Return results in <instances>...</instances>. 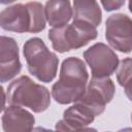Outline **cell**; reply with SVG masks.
<instances>
[{
	"mask_svg": "<svg viewBox=\"0 0 132 132\" xmlns=\"http://www.w3.org/2000/svg\"><path fill=\"white\" fill-rule=\"evenodd\" d=\"M6 99L9 104L28 107L36 113L46 110L51 104L48 89L36 84L27 75H22L10 82Z\"/></svg>",
	"mask_w": 132,
	"mask_h": 132,
	"instance_id": "obj_2",
	"label": "cell"
},
{
	"mask_svg": "<svg viewBox=\"0 0 132 132\" xmlns=\"http://www.w3.org/2000/svg\"><path fill=\"white\" fill-rule=\"evenodd\" d=\"M73 20L84 21L98 27L102 21V12L97 0H73Z\"/></svg>",
	"mask_w": 132,
	"mask_h": 132,
	"instance_id": "obj_13",
	"label": "cell"
},
{
	"mask_svg": "<svg viewBox=\"0 0 132 132\" xmlns=\"http://www.w3.org/2000/svg\"><path fill=\"white\" fill-rule=\"evenodd\" d=\"M28 70L41 82H51L57 75L59 59L38 37L28 39L23 46Z\"/></svg>",
	"mask_w": 132,
	"mask_h": 132,
	"instance_id": "obj_3",
	"label": "cell"
},
{
	"mask_svg": "<svg viewBox=\"0 0 132 132\" xmlns=\"http://www.w3.org/2000/svg\"><path fill=\"white\" fill-rule=\"evenodd\" d=\"M1 121L5 132L31 131L35 124V118L30 111L12 104L4 107Z\"/></svg>",
	"mask_w": 132,
	"mask_h": 132,
	"instance_id": "obj_11",
	"label": "cell"
},
{
	"mask_svg": "<svg viewBox=\"0 0 132 132\" xmlns=\"http://www.w3.org/2000/svg\"><path fill=\"white\" fill-rule=\"evenodd\" d=\"M95 114L87 106L79 102H74L68 107L64 113L63 119L56 124V130H86L95 119Z\"/></svg>",
	"mask_w": 132,
	"mask_h": 132,
	"instance_id": "obj_10",
	"label": "cell"
},
{
	"mask_svg": "<svg viewBox=\"0 0 132 132\" xmlns=\"http://www.w3.org/2000/svg\"><path fill=\"white\" fill-rule=\"evenodd\" d=\"M84 58L91 68L93 77H108L119 66V57L106 44L97 42L84 52Z\"/></svg>",
	"mask_w": 132,
	"mask_h": 132,
	"instance_id": "obj_6",
	"label": "cell"
},
{
	"mask_svg": "<svg viewBox=\"0 0 132 132\" xmlns=\"http://www.w3.org/2000/svg\"><path fill=\"white\" fill-rule=\"evenodd\" d=\"M114 92L116 87L109 76L93 77L88 84L85 94L76 102L87 106L95 116H99L105 110L106 104L112 100Z\"/></svg>",
	"mask_w": 132,
	"mask_h": 132,
	"instance_id": "obj_5",
	"label": "cell"
},
{
	"mask_svg": "<svg viewBox=\"0 0 132 132\" xmlns=\"http://www.w3.org/2000/svg\"><path fill=\"white\" fill-rule=\"evenodd\" d=\"M128 7H129V10H130V12L132 13V0H129V4H128Z\"/></svg>",
	"mask_w": 132,
	"mask_h": 132,
	"instance_id": "obj_18",
	"label": "cell"
},
{
	"mask_svg": "<svg viewBox=\"0 0 132 132\" xmlns=\"http://www.w3.org/2000/svg\"><path fill=\"white\" fill-rule=\"evenodd\" d=\"M46 22L53 28L62 27L73 16V8L69 0H47L44 6Z\"/></svg>",
	"mask_w": 132,
	"mask_h": 132,
	"instance_id": "obj_12",
	"label": "cell"
},
{
	"mask_svg": "<svg viewBox=\"0 0 132 132\" xmlns=\"http://www.w3.org/2000/svg\"><path fill=\"white\" fill-rule=\"evenodd\" d=\"M97 35L98 32L94 25L78 20H73L71 24L52 28L48 31L52 46L58 53L80 48L94 40Z\"/></svg>",
	"mask_w": 132,
	"mask_h": 132,
	"instance_id": "obj_4",
	"label": "cell"
},
{
	"mask_svg": "<svg viewBox=\"0 0 132 132\" xmlns=\"http://www.w3.org/2000/svg\"><path fill=\"white\" fill-rule=\"evenodd\" d=\"M105 38L121 53L132 52V20L124 13H114L105 23Z\"/></svg>",
	"mask_w": 132,
	"mask_h": 132,
	"instance_id": "obj_7",
	"label": "cell"
},
{
	"mask_svg": "<svg viewBox=\"0 0 132 132\" xmlns=\"http://www.w3.org/2000/svg\"><path fill=\"white\" fill-rule=\"evenodd\" d=\"M22 69L16 41L8 36L0 39V81L6 82L16 76Z\"/></svg>",
	"mask_w": 132,
	"mask_h": 132,
	"instance_id": "obj_8",
	"label": "cell"
},
{
	"mask_svg": "<svg viewBox=\"0 0 132 132\" xmlns=\"http://www.w3.org/2000/svg\"><path fill=\"white\" fill-rule=\"evenodd\" d=\"M103 8L106 11H113L120 9L124 4L126 0H100Z\"/></svg>",
	"mask_w": 132,
	"mask_h": 132,
	"instance_id": "obj_15",
	"label": "cell"
},
{
	"mask_svg": "<svg viewBox=\"0 0 132 132\" xmlns=\"http://www.w3.org/2000/svg\"><path fill=\"white\" fill-rule=\"evenodd\" d=\"M124 89H125V94H126V96L128 97V99H129L130 101H132V80H131L129 84H127V85L124 87Z\"/></svg>",
	"mask_w": 132,
	"mask_h": 132,
	"instance_id": "obj_16",
	"label": "cell"
},
{
	"mask_svg": "<svg viewBox=\"0 0 132 132\" xmlns=\"http://www.w3.org/2000/svg\"><path fill=\"white\" fill-rule=\"evenodd\" d=\"M88 79L85 62L76 57L66 58L62 62L59 79L52 87V96L59 104L76 102L85 94Z\"/></svg>",
	"mask_w": 132,
	"mask_h": 132,
	"instance_id": "obj_1",
	"label": "cell"
},
{
	"mask_svg": "<svg viewBox=\"0 0 132 132\" xmlns=\"http://www.w3.org/2000/svg\"><path fill=\"white\" fill-rule=\"evenodd\" d=\"M131 121H132V113H131Z\"/></svg>",
	"mask_w": 132,
	"mask_h": 132,
	"instance_id": "obj_19",
	"label": "cell"
},
{
	"mask_svg": "<svg viewBox=\"0 0 132 132\" xmlns=\"http://www.w3.org/2000/svg\"><path fill=\"white\" fill-rule=\"evenodd\" d=\"M117 80L122 87H125L132 80V58H125L119 63Z\"/></svg>",
	"mask_w": 132,
	"mask_h": 132,
	"instance_id": "obj_14",
	"label": "cell"
},
{
	"mask_svg": "<svg viewBox=\"0 0 132 132\" xmlns=\"http://www.w3.org/2000/svg\"><path fill=\"white\" fill-rule=\"evenodd\" d=\"M15 0H1V3L2 4H9V3H12Z\"/></svg>",
	"mask_w": 132,
	"mask_h": 132,
	"instance_id": "obj_17",
	"label": "cell"
},
{
	"mask_svg": "<svg viewBox=\"0 0 132 132\" xmlns=\"http://www.w3.org/2000/svg\"><path fill=\"white\" fill-rule=\"evenodd\" d=\"M31 24V13L27 4H13L4 8L0 13V25L5 31L30 33Z\"/></svg>",
	"mask_w": 132,
	"mask_h": 132,
	"instance_id": "obj_9",
	"label": "cell"
}]
</instances>
